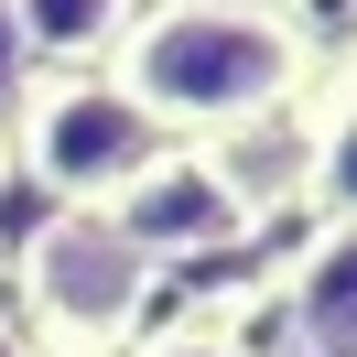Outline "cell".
<instances>
[{
    "label": "cell",
    "mask_w": 357,
    "mask_h": 357,
    "mask_svg": "<svg viewBox=\"0 0 357 357\" xmlns=\"http://www.w3.org/2000/svg\"><path fill=\"white\" fill-rule=\"evenodd\" d=\"M0 141H11V174H22L44 206H66V217H109V206L152 174V152H162V130L109 87V66L33 76Z\"/></svg>",
    "instance_id": "3"
},
{
    "label": "cell",
    "mask_w": 357,
    "mask_h": 357,
    "mask_svg": "<svg viewBox=\"0 0 357 357\" xmlns=\"http://www.w3.org/2000/svg\"><path fill=\"white\" fill-rule=\"evenodd\" d=\"M0 292L22 357H130L141 325L162 314V271L119 238V217H66V206L22 227Z\"/></svg>",
    "instance_id": "2"
},
{
    "label": "cell",
    "mask_w": 357,
    "mask_h": 357,
    "mask_svg": "<svg viewBox=\"0 0 357 357\" xmlns=\"http://www.w3.org/2000/svg\"><path fill=\"white\" fill-rule=\"evenodd\" d=\"M271 314L292 357H357V217H303L271 271Z\"/></svg>",
    "instance_id": "5"
},
{
    "label": "cell",
    "mask_w": 357,
    "mask_h": 357,
    "mask_svg": "<svg viewBox=\"0 0 357 357\" xmlns=\"http://www.w3.org/2000/svg\"><path fill=\"white\" fill-rule=\"evenodd\" d=\"M0 271H11V249H0Z\"/></svg>",
    "instance_id": "12"
},
{
    "label": "cell",
    "mask_w": 357,
    "mask_h": 357,
    "mask_svg": "<svg viewBox=\"0 0 357 357\" xmlns=\"http://www.w3.org/2000/svg\"><path fill=\"white\" fill-rule=\"evenodd\" d=\"M130 357H271V347L238 325V303H184V314H152Z\"/></svg>",
    "instance_id": "8"
},
{
    "label": "cell",
    "mask_w": 357,
    "mask_h": 357,
    "mask_svg": "<svg viewBox=\"0 0 357 357\" xmlns=\"http://www.w3.org/2000/svg\"><path fill=\"white\" fill-rule=\"evenodd\" d=\"M22 87H33V54H22V33H11V0H0V130H11Z\"/></svg>",
    "instance_id": "9"
},
{
    "label": "cell",
    "mask_w": 357,
    "mask_h": 357,
    "mask_svg": "<svg viewBox=\"0 0 357 357\" xmlns=\"http://www.w3.org/2000/svg\"><path fill=\"white\" fill-rule=\"evenodd\" d=\"M141 0H11V33H22L33 76H87L119 54V33H130Z\"/></svg>",
    "instance_id": "7"
},
{
    "label": "cell",
    "mask_w": 357,
    "mask_h": 357,
    "mask_svg": "<svg viewBox=\"0 0 357 357\" xmlns=\"http://www.w3.org/2000/svg\"><path fill=\"white\" fill-rule=\"evenodd\" d=\"M292 130H303V217H357V44L314 66V87L292 98Z\"/></svg>",
    "instance_id": "6"
},
{
    "label": "cell",
    "mask_w": 357,
    "mask_h": 357,
    "mask_svg": "<svg viewBox=\"0 0 357 357\" xmlns=\"http://www.w3.org/2000/svg\"><path fill=\"white\" fill-rule=\"evenodd\" d=\"M303 11H314V0H303ZM335 11H347V33H335V44H357V0H335ZM335 44H325V54H335Z\"/></svg>",
    "instance_id": "10"
},
{
    "label": "cell",
    "mask_w": 357,
    "mask_h": 357,
    "mask_svg": "<svg viewBox=\"0 0 357 357\" xmlns=\"http://www.w3.org/2000/svg\"><path fill=\"white\" fill-rule=\"evenodd\" d=\"M325 44L292 11H238V0H141L109 54V87L152 119L162 141H227L249 119H282L314 87Z\"/></svg>",
    "instance_id": "1"
},
{
    "label": "cell",
    "mask_w": 357,
    "mask_h": 357,
    "mask_svg": "<svg viewBox=\"0 0 357 357\" xmlns=\"http://www.w3.org/2000/svg\"><path fill=\"white\" fill-rule=\"evenodd\" d=\"M238 11H292V22H303V0H238Z\"/></svg>",
    "instance_id": "11"
},
{
    "label": "cell",
    "mask_w": 357,
    "mask_h": 357,
    "mask_svg": "<svg viewBox=\"0 0 357 357\" xmlns=\"http://www.w3.org/2000/svg\"><path fill=\"white\" fill-rule=\"evenodd\" d=\"M109 217H119V238H130L152 271L227 260V249H249V238H260V217L238 206V184L217 174V152H206V141H162V152H152V174H141L130 195L109 206Z\"/></svg>",
    "instance_id": "4"
}]
</instances>
